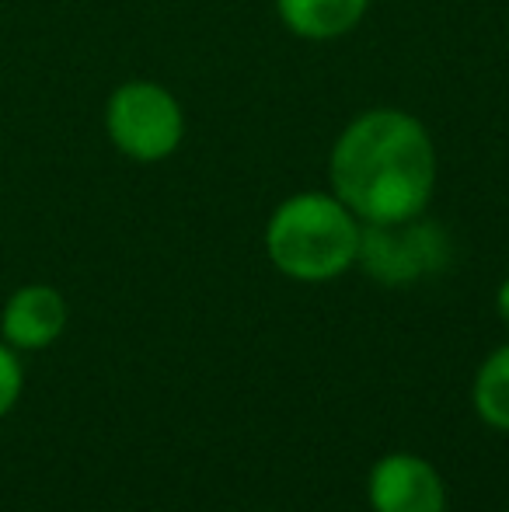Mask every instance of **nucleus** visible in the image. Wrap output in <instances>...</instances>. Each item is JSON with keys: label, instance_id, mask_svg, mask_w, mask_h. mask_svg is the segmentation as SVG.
Returning <instances> with one entry per match:
<instances>
[{"label": "nucleus", "instance_id": "nucleus-7", "mask_svg": "<svg viewBox=\"0 0 509 512\" xmlns=\"http://www.w3.org/2000/svg\"><path fill=\"white\" fill-rule=\"evenodd\" d=\"M370 0H276L279 21L297 39L332 42L349 35L367 14Z\"/></svg>", "mask_w": 509, "mask_h": 512}, {"label": "nucleus", "instance_id": "nucleus-2", "mask_svg": "<svg viewBox=\"0 0 509 512\" xmlns=\"http://www.w3.org/2000/svg\"><path fill=\"white\" fill-rule=\"evenodd\" d=\"M363 223L328 192H300L276 206L265 227V251L283 276L297 283H328L356 265Z\"/></svg>", "mask_w": 509, "mask_h": 512}, {"label": "nucleus", "instance_id": "nucleus-5", "mask_svg": "<svg viewBox=\"0 0 509 512\" xmlns=\"http://www.w3.org/2000/svg\"><path fill=\"white\" fill-rule=\"evenodd\" d=\"M374 512H447V488L436 467L415 453H387L370 474Z\"/></svg>", "mask_w": 509, "mask_h": 512}, {"label": "nucleus", "instance_id": "nucleus-3", "mask_svg": "<svg viewBox=\"0 0 509 512\" xmlns=\"http://www.w3.org/2000/svg\"><path fill=\"white\" fill-rule=\"evenodd\" d=\"M105 129L119 154L154 164L182 147L185 115L178 98L154 81H126L105 105Z\"/></svg>", "mask_w": 509, "mask_h": 512}, {"label": "nucleus", "instance_id": "nucleus-10", "mask_svg": "<svg viewBox=\"0 0 509 512\" xmlns=\"http://www.w3.org/2000/svg\"><path fill=\"white\" fill-rule=\"evenodd\" d=\"M496 307H499V317H503V324L509 328V279L503 286H499V293H496Z\"/></svg>", "mask_w": 509, "mask_h": 512}, {"label": "nucleus", "instance_id": "nucleus-1", "mask_svg": "<svg viewBox=\"0 0 509 512\" xmlns=\"http://www.w3.org/2000/svg\"><path fill=\"white\" fill-rule=\"evenodd\" d=\"M332 192L360 223H401L426 213L436 150L426 126L401 108L356 115L332 147Z\"/></svg>", "mask_w": 509, "mask_h": 512}, {"label": "nucleus", "instance_id": "nucleus-9", "mask_svg": "<svg viewBox=\"0 0 509 512\" xmlns=\"http://www.w3.org/2000/svg\"><path fill=\"white\" fill-rule=\"evenodd\" d=\"M21 387H25V373H21L18 352H14L7 342H0V418L18 405Z\"/></svg>", "mask_w": 509, "mask_h": 512}, {"label": "nucleus", "instance_id": "nucleus-4", "mask_svg": "<svg viewBox=\"0 0 509 512\" xmlns=\"http://www.w3.org/2000/svg\"><path fill=\"white\" fill-rule=\"evenodd\" d=\"M450 244L436 223L401 220V223H363L360 255L367 276L384 286H408L422 276H433L447 265Z\"/></svg>", "mask_w": 509, "mask_h": 512}, {"label": "nucleus", "instance_id": "nucleus-8", "mask_svg": "<svg viewBox=\"0 0 509 512\" xmlns=\"http://www.w3.org/2000/svg\"><path fill=\"white\" fill-rule=\"evenodd\" d=\"M471 401L485 425L509 432V345H499L482 366H478Z\"/></svg>", "mask_w": 509, "mask_h": 512}, {"label": "nucleus", "instance_id": "nucleus-6", "mask_svg": "<svg viewBox=\"0 0 509 512\" xmlns=\"http://www.w3.org/2000/svg\"><path fill=\"white\" fill-rule=\"evenodd\" d=\"M67 328V300L53 286H21L7 297L4 314H0V331L4 342L14 352H39L53 345Z\"/></svg>", "mask_w": 509, "mask_h": 512}]
</instances>
